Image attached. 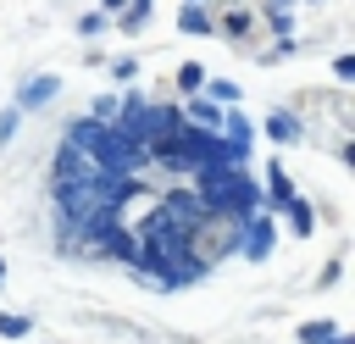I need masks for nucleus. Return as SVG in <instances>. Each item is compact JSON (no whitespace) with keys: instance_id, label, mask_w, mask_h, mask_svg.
Returning a JSON list of instances; mask_svg holds the SVG:
<instances>
[{"instance_id":"obj_1","label":"nucleus","mask_w":355,"mask_h":344,"mask_svg":"<svg viewBox=\"0 0 355 344\" xmlns=\"http://www.w3.org/2000/svg\"><path fill=\"white\" fill-rule=\"evenodd\" d=\"M244 233H250V239H244V255L261 261V255L272 250V233H277V227H272V216H244Z\"/></svg>"},{"instance_id":"obj_2","label":"nucleus","mask_w":355,"mask_h":344,"mask_svg":"<svg viewBox=\"0 0 355 344\" xmlns=\"http://www.w3.org/2000/svg\"><path fill=\"white\" fill-rule=\"evenodd\" d=\"M50 94H61V78H50V72H44V78H28V83H22L17 105H22V111H33V105H44Z\"/></svg>"},{"instance_id":"obj_3","label":"nucleus","mask_w":355,"mask_h":344,"mask_svg":"<svg viewBox=\"0 0 355 344\" xmlns=\"http://www.w3.org/2000/svg\"><path fill=\"white\" fill-rule=\"evenodd\" d=\"M266 178H272V200H277V205H288V200H294V183H288V172H283V166H272Z\"/></svg>"},{"instance_id":"obj_4","label":"nucleus","mask_w":355,"mask_h":344,"mask_svg":"<svg viewBox=\"0 0 355 344\" xmlns=\"http://www.w3.org/2000/svg\"><path fill=\"white\" fill-rule=\"evenodd\" d=\"M178 22H183V28H189V33H211V17H205V11H200V6H189V11H183V17H178Z\"/></svg>"},{"instance_id":"obj_5","label":"nucleus","mask_w":355,"mask_h":344,"mask_svg":"<svg viewBox=\"0 0 355 344\" xmlns=\"http://www.w3.org/2000/svg\"><path fill=\"white\" fill-rule=\"evenodd\" d=\"M288 216H294V227H300V233H311V227H316V216H311V205H305V200H288Z\"/></svg>"},{"instance_id":"obj_6","label":"nucleus","mask_w":355,"mask_h":344,"mask_svg":"<svg viewBox=\"0 0 355 344\" xmlns=\"http://www.w3.org/2000/svg\"><path fill=\"white\" fill-rule=\"evenodd\" d=\"M300 338H305V344H327V338H333V322H305Z\"/></svg>"},{"instance_id":"obj_7","label":"nucleus","mask_w":355,"mask_h":344,"mask_svg":"<svg viewBox=\"0 0 355 344\" xmlns=\"http://www.w3.org/2000/svg\"><path fill=\"white\" fill-rule=\"evenodd\" d=\"M266 133H272V139H294L300 128H294V117H266Z\"/></svg>"},{"instance_id":"obj_8","label":"nucleus","mask_w":355,"mask_h":344,"mask_svg":"<svg viewBox=\"0 0 355 344\" xmlns=\"http://www.w3.org/2000/svg\"><path fill=\"white\" fill-rule=\"evenodd\" d=\"M205 89H211V100H222V105L239 100V83H222V78H216V83H205Z\"/></svg>"},{"instance_id":"obj_9","label":"nucleus","mask_w":355,"mask_h":344,"mask_svg":"<svg viewBox=\"0 0 355 344\" xmlns=\"http://www.w3.org/2000/svg\"><path fill=\"white\" fill-rule=\"evenodd\" d=\"M0 333H6V338H22V333H28V316H6V311H0Z\"/></svg>"},{"instance_id":"obj_10","label":"nucleus","mask_w":355,"mask_h":344,"mask_svg":"<svg viewBox=\"0 0 355 344\" xmlns=\"http://www.w3.org/2000/svg\"><path fill=\"white\" fill-rule=\"evenodd\" d=\"M144 17H150V0H133V11H128V17H122V28H139V22H144Z\"/></svg>"},{"instance_id":"obj_11","label":"nucleus","mask_w":355,"mask_h":344,"mask_svg":"<svg viewBox=\"0 0 355 344\" xmlns=\"http://www.w3.org/2000/svg\"><path fill=\"white\" fill-rule=\"evenodd\" d=\"M11 133H17V111H6V117H0V144H6Z\"/></svg>"},{"instance_id":"obj_12","label":"nucleus","mask_w":355,"mask_h":344,"mask_svg":"<svg viewBox=\"0 0 355 344\" xmlns=\"http://www.w3.org/2000/svg\"><path fill=\"white\" fill-rule=\"evenodd\" d=\"M327 344H349V338H327Z\"/></svg>"},{"instance_id":"obj_13","label":"nucleus","mask_w":355,"mask_h":344,"mask_svg":"<svg viewBox=\"0 0 355 344\" xmlns=\"http://www.w3.org/2000/svg\"><path fill=\"white\" fill-rule=\"evenodd\" d=\"M0 283H6V261H0Z\"/></svg>"}]
</instances>
